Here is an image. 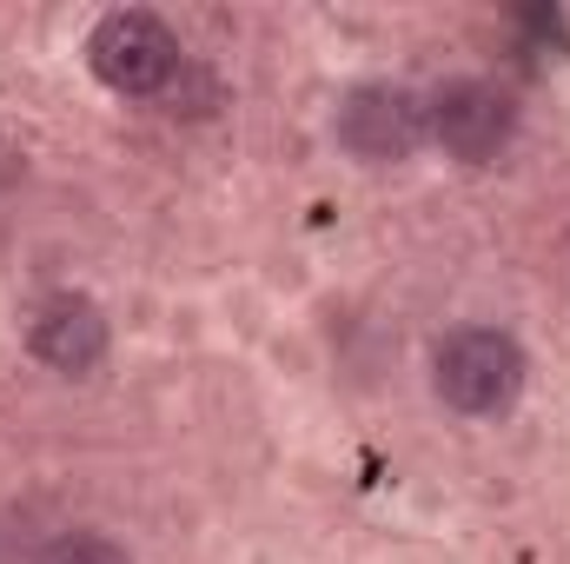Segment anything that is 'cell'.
Here are the masks:
<instances>
[{
  "label": "cell",
  "instance_id": "cell-4",
  "mask_svg": "<svg viewBox=\"0 0 570 564\" xmlns=\"http://www.w3.org/2000/svg\"><path fill=\"white\" fill-rule=\"evenodd\" d=\"M338 146L365 166H399L425 146V100L412 87H352L338 100Z\"/></svg>",
  "mask_w": 570,
  "mask_h": 564
},
{
  "label": "cell",
  "instance_id": "cell-6",
  "mask_svg": "<svg viewBox=\"0 0 570 564\" xmlns=\"http://www.w3.org/2000/svg\"><path fill=\"white\" fill-rule=\"evenodd\" d=\"M33 564H127V552H120L107 532H60Z\"/></svg>",
  "mask_w": 570,
  "mask_h": 564
},
{
  "label": "cell",
  "instance_id": "cell-1",
  "mask_svg": "<svg viewBox=\"0 0 570 564\" xmlns=\"http://www.w3.org/2000/svg\"><path fill=\"white\" fill-rule=\"evenodd\" d=\"M431 386H438V399H444L451 412H464V419H498V412H511L518 392H524V352H518V339L498 332V325H464V332H451V339L438 346Z\"/></svg>",
  "mask_w": 570,
  "mask_h": 564
},
{
  "label": "cell",
  "instance_id": "cell-2",
  "mask_svg": "<svg viewBox=\"0 0 570 564\" xmlns=\"http://www.w3.org/2000/svg\"><path fill=\"white\" fill-rule=\"evenodd\" d=\"M87 67L100 74V87L127 94V100H146L173 80L179 67V40L166 33L159 13L146 7H114L94 33H87Z\"/></svg>",
  "mask_w": 570,
  "mask_h": 564
},
{
  "label": "cell",
  "instance_id": "cell-5",
  "mask_svg": "<svg viewBox=\"0 0 570 564\" xmlns=\"http://www.w3.org/2000/svg\"><path fill=\"white\" fill-rule=\"evenodd\" d=\"M27 346L40 366L53 372H94L107 359V312L94 299H73V292H53L33 305L27 319Z\"/></svg>",
  "mask_w": 570,
  "mask_h": 564
},
{
  "label": "cell",
  "instance_id": "cell-3",
  "mask_svg": "<svg viewBox=\"0 0 570 564\" xmlns=\"http://www.w3.org/2000/svg\"><path fill=\"white\" fill-rule=\"evenodd\" d=\"M425 134L464 166H491L518 134V107L484 80H444L425 100Z\"/></svg>",
  "mask_w": 570,
  "mask_h": 564
}]
</instances>
